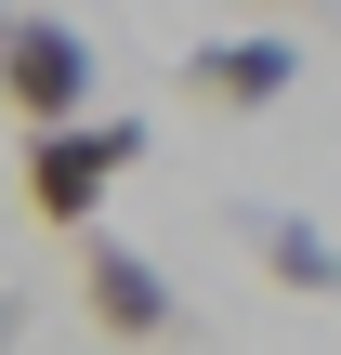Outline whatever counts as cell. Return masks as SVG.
Returning a JSON list of instances; mask_svg holds the SVG:
<instances>
[{"mask_svg": "<svg viewBox=\"0 0 341 355\" xmlns=\"http://www.w3.org/2000/svg\"><path fill=\"white\" fill-rule=\"evenodd\" d=\"M0 26H13V13H0Z\"/></svg>", "mask_w": 341, "mask_h": 355, "instance_id": "cell-7", "label": "cell"}, {"mask_svg": "<svg viewBox=\"0 0 341 355\" xmlns=\"http://www.w3.org/2000/svg\"><path fill=\"white\" fill-rule=\"evenodd\" d=\"M0 105L39 132V119H79L92 105V40L66 26V13H13L0 26Z\"/></svg>", "mask_w": 341, "mask_h": 355, "instance_id": "cell-2", "label": "cell"}, {"mask_svg": "<svg viewBox=\"0 0 341 355\" xmlns=\"http://www.w3.org/2000/svg\"><path fill=\"white\" fill-rule=\"evenodd\" d=\"M250 250H263V277H276V290H315V303L341 290V250L302 224V211H250Z\"/></svg>", "mask_w": 341, "mask_h": 355, "instance_id": "cell-5", "label": "cell"}, {"mask_svg": "<svg viewBox=\"0 0 341 355\" xmlns=\"http://www.w3.org/2000/svg\"><path fill=\"white\" fill-rule=\"evenodd\" d=\"M79 303H92V329H105V343H184L171 277H158L145 250H118V237H92V250H79Z\"/></svg>", "mask_w": 341, "mask_h": 355, "instance_id": "cell-3", "label": "cell"}, {"mask_svg": "<svg viewBox=\"0 0 341 355\" xmlns=\"http://www.w3.org/2000/svg\"><path fill=\"white\" fill-rule=\"evenodd\" d=\"M13 329H26V316H13V303H0V343H13Z\"/></svg>", "mask_w": 341, "mask_h": 355, "instance_id": "cell-6", "label": "cell"}, {"mask_svg": "<svg viewBox=\"0 0 341 355\" xmlns=\"http://www.w3.org/2000/svg\"><path fill=\"white\" fill-rule=\"evenodd\" d=\"M184 79H197V105H223V119H263V105L302 79V53H289V40H210Z\"/></svg>", "mask_w": 341, "mask_h": 355, "instance_id": "cell-4", "label": "cell"}, {"mask_svg": "<svg viewBox=\"0 0 341 355\" xmlns=\"http://www.w3.org/2000/svg\"><path fill=\"white\" fill-rule=\"evenodd\" d=\"M145 158V119H39L26 132V211L39 224H66V237H92V211H105V184Z\"/></svg>", "mask_w": 341, "mask_h": 355, "instance_id": "cell-1", "label": "cell"}]
</instances>
